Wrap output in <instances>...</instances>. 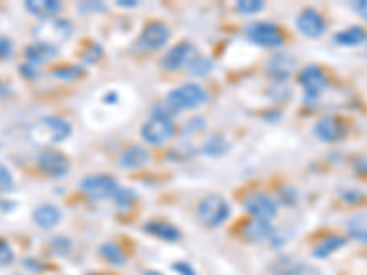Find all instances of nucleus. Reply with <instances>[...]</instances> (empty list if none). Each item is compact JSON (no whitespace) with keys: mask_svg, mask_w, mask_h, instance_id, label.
<instances>
[{"mask_svg":"<svg viewBox=\"0 0 367 275\" xmlns=\"http://www.w3.org/2000/svg\"><path fill=\"white\" fill-rule=\"evenodd\" d=\"M72 136V125L65 117L46 116L41 117L28 128V138L35 145H41L44 149H50L57 143H63Z\"/></svg>","mask_w":367,"mask_h":275,"instance_id":"f257e3e1","label":"nucleus"},{"mask_svg":"<svg viewBox=\"0 0 367 275\" xmlns=\"http://www.w3.org/2000/svg\"><path fill=\"white\" fill-rule=\"evenodd\" d=\"M208 101V92L199 83H184L165 96V107L169 112H186L202 107Z\"/></svg>","mask_w":367,"mask_h":275,"instance_id":"f03ea898","label":"nucleus"},{"mask_svg":"<svg viewBox=\"0 0 367 275\" xmlns=\"http://www.w3.org/2000/svg\"><path fill=\"white\" fill-rule=\"evenodd\" d=\"M174 122L171 119V112L168 110V107H158L153 112V117L143 123L142 127V138L143 142L149 145H163L168 143L171 138L174 136Z\"/></svg>","mask_w":367,"mask_h":275,"instance_id":"7ed1b4c3","label":"nucleus"},{"mask_svg":"<svg viewBox=\"0 0 367 275\" xmlns=\"http://www.w3.org/2000/svg\"><path fill=\"white\" fill-rule=\"evenodd\" d=\"M231 206L228 200L220 194H206L204 199L197 204V217L208 228H219L229 219Z\"/></svg>","mask_w":367,"mask_h":275,"instance_id":"20e7f679","label":"nucleus"},{"mask_svg":"<svg viewBox=\"0 0 367 275\" xmlns=\"http://www.w3.org/2000/svg\"><path fill=\"white\" fill-rule=\"evenodd\" d=\"M245 33L248 37V41L261 46V48H279L285 42L283 31L274 22H252V24L246 26Z\"/></svg>","mask_w":367,"mask_h":275,"instance_id":"39448f33","label":"nucleus"},{"mask_svg":"<svg viewBox=\"0 0 367 275\" xmlns=\"http://www.w3.org/2000/svg\"><path fill=\"white\" fill-rule=\"evenodd\" d=\"M79 189L87 194L88 199L107 200L114 199V194L117 193L120 185H117L116 178H113L111 174H92V176L81 180Z\"/></svg>","mask_w":367,"mask_h":275,"instance_id":"423d86ee","label":"nucleus"},{"mask_svg":"<svg viewBox=\"0 0 367 275\" xmlns=\"http://www.w3.org/2000/svg\"><path fill=\"white\" fill-rule=\"evenodd\" d=\"M245 211L252 219L257 220H274L279 213V204L266 193H250L243 202Z\"/></svg>","mask_w":367,"mask_h":275,"instance_id":"0eeeda50","label":"nucleus"},{"mask_svg":"<svg viewBox=\"0 0 367 275\" xmlns=\"http://www.w3.org/2000/svg\"><path fill=\"white\" fill-rule=\"evenodd\" d=\"M300 85L303 88L305 99L311 101V99H318L325 92V88L329 87V77H327V74L321 67L309 65V67L301 70Z\"/></svg>","mask_w":367,"mask_h":275,"instance_id":"6e6552de","label":"nucleus"},{"mask_svg":"<svg viewBox=\"0 0 367 275\" xmlns=\"http://www.w3.org/2000/svg\"><path fill=\"white\" fill-rule=\"evenodd\" d=\"M171 39V30L163 22L153 21L143 26L142 33L138 37V48L143 51H156L162 46H165Z\"/></svg>","mask_w":367,"mask_h":275,"instance_id":"1a4fd4ad","label":"nucleus"},{"mask_svg":"<svg viewBox=\"0 0 367 275\" xmlns=\"http://www.w3.org/2000/svg\"><path fill=\"white\" fill-rule=\"evenodd\" d=\"M72 24L68 21H63V19H50V21H44L39 28L35 30L37 42H44V44L57 46L61 42L68 41L72 35ZM59 48V46H57Z\"/></svg>","mask_w":367,"mask_h":275,"instance_id":"9d476101","label":"nucleus"},{"mask_svg":"<svg viewBox=\"0 0 367 275\" xmlns=\"http://www.w3.org/2000/svg\"><path fill=\"white\" fill-rule=\"evenodd\" d=\"M243 235H245L246 240H250L252 244H281L277 229L268 220H248L243 228Z\"/></svg>","mask_w":367,"mask_h":275,"instance_id":"9b49d317","label":"nucleus"},{"mask_svg":"<svg viewBox=\"0 0 367 275\" xmlns=\"http://www.w3.org/2000/svg\"><path fill=\"white\" fill-rule=\"evenodd\" d=\"M37 165L42 173L50 178H61L70 171V162L63 153L56 149H44L41 154L37 156Z\"/></svg>","mask_w":367,"mask_h":275,"instance_id":"f8f14e48","label":"nucleus"},{"mask_svg":"<svg viewBox=\"0 0 367 275\" xmlns=\"http://www.w3.org/2000/svg\"><path fill=\"white\" fill-rule=\"evenodd\" d=\"M296 28L301 35H305L307 39H320V37L325 35L327 21L318 10L307 8L297 15Z\"/></svg>","mask_w":367,"mask_h":275,"instance_id":"ddd939ff","label":"nucleus"},{"mask_svg":"<svg viewBox=\"0 0 367 275\" xmlns=\"http://www.w3.org/2000/svg\"><path fill=\"white\" fill-rule=\"evenodd\" d=\"M314 136L325 143L343 142L347 138V125L336 116H323L314 125Z\"/></svg>","mask_w":367,"mask_h":275,"instance_id":"4468645a","label":"nucleus"},{"mask_svg":"<svg viewBox=\"0 0 367 275\" xmlns=\"http://www.w3.org/2000/svg\"><path fill=\"white\" fill-rule=\"evenodd\" d=\"M195 56H197V50L191 42H179L162 57V68L168 72L180 70V68L188 67Z\"/></svg>","mask_w":367,"mask_h":275,"instance_id":"2eb2a0df","label":"nucleus"},{"mask_svg":"<svg viewBox=\"0 0 367 275\" xmlns=\"http://www.w3.org/2000/svg\"><path fill=\"white\" fill-rule=\"evenodd\" d=\"M59 56V48L51 44H44V42H33L24 50L26 62H30L33 67H41L46 62L54 61Z\"/></svg>","mask_w":367,"mask_h":275,"instance_id":"dca6fc26","label":"nucleus"},{"mask_svg":"<svg viewBox=\"0 0 367 275\" xmlns=\"http://www.w3.org/2000/svg\"><path fill=\"white\" fill-rule=\"evenodd\" d=\"M149 158H151V154H149L147 149L142 147V145H131L117 156V163L122 169L133 171V169L143 167L149 162Z\"/></svg>","mask_w":367,"mask_h":275,"instance_id":"f3484780","label":"nucleus"},{"mask_svg":"<svg viewBox=\"0 0 367 275\" xmlns=\"http://www.w3.org/2000/svg\"><path fill=\"white\" fill-rule=\"evenodd\" d=\"M143 229L151 237H156V239L165 240V242H179L182 239L180 229L177 226L165 222V220H149V222H145Z\"/></svg>","mask_w":367,"mask_h":275,"instance_id":"a211bd4d","label":"nucleus"},{"mask_svg":"<svg viewBox=\"0 0 367 275\" xmlns=\"http://www.w3.org/2000/svg\"><path fill=\"white\" fill-rule=\"evenodd\" d=\"M31 219L41 229H54L63 219L61 209L54 204H42L33 209Z\"/></svg>","mask_w":367,"mask_h":275,"instance_id":"6ab92c4d","label":"nucleus"},{"mask_svg":"<svg viewBox=\"0 0 367 275\" xmlns=\"http://www.w3.org/2000/svg\"><path fill=\"white\" fill-rule=\"evenodd\" d=\"M24 8L31 15L39 17L42 21H50V19H56L57 13L63 10V4L57 0H28Z\"/></svg>","mask_w":367,"mask_h":275,"instance_id":"aec40b11","label":"nucleus"},{"mask_svg":"<svg viewBox=\"0 0 367 275\" xmlns=\"http://www.w3.org/2000/svg\"><path fill=\"white\" fill-rule=\"evenodd\" d=\"M334 42L338 46H343V48H357V46H362L367 42V30L362 26H351V28H345V30L338 31L334 35Z\"/></svg>","mask_w":367,"mask_h":275,"instance_id":"412c9836","label":"nucleus"},{"mask_svg":"<svg viewBox=\"0 0 367 275\" xmlns=\"http://www.w3.org/2000/svg\"><path fill=\"white\" fill-rule=\"evenodd\" d=\"M294 61L288 59L286 56H275L272 59H268V65H266V70L270 74V77L277 79V81H286L291 77L292 70H294Z\"/></svg>","mask_w":367,"mask_h":275,"instance_id":"4be33fe9","label":"nucleus"},{"mask_svg":"<svg viewBox=\"0 0 367 275\" xmlns=\"http://www.w3.org/2000/svg\"><path fill=\"white\" fill-rule=\"evenodd\" d=\"M347 246L345 237H340V235H329L325 239L321 240L320 244L314 246L312 250V257L314 259H327L329 255L336 253L338 250H342Z\"/></svg>","mask_w":367,"mask_h":275,"instance_id":"5701e85b","label":"nucleus"},{"mask_svg":"<svg viewBox=\"0 0 367 275\" xmlns=\"http://www.w3.org/2000/svg\"><path fill=\"white\" fill-rule=\"evenodd\" d=\"M347 235L360 244H367V211L357 213L347 220Z\"/></svg>","mask_w":367,"mask_h":275,"instance_id":"b1692460","label":"nucleus"},{"mask_svg":"<svg viewBox=\"0 0 367 275\" xmlns=\"http://www.w3.org/2000/svg\"><path fill=\"white\" fill-rule=\"evenodd\" d=\"M303 270H305V265L294 257H281L272 265L274 275H300Z\"/></svg>","mask_w":367,"mask_h":275,"instance_id":"393cba45","label":"nucleus"},{"mask_svg":"<svg viewBox=\"0 0 367 275\" xmlns=\"http://www.w3.org/2000/svg\"><path fill=\"white\" fill-rule=\"evenodd\" d=\"M99 255L107 260L108 265H114V266H122L123 262L127 260L125 251H123L116 242H105V244L99 246Z\"/></svg>","mask_w":367,"mask_h":275,"instance_id":"a878e982","label":"nucleus"},{"mask_svg":"<svg viewBox=\"0 0 367 275\" xmlns=\"http://www.w3.org/2000/svg\"><path fill=\"white\" fill-rule=\"evenodd\" d=\"M228 151V143L225 142V138L219 136V134H215L204 143V147H202V153L204 154H213V156H219V154H225Z\"/></svg>","mask_w":367,"mask_h":275,"instance_id":"bb28decb","label":"nucleus"},{"mask_svg":"<svg viewBox=\"0 0 367 275\" xmlns=\"http://www.w3.org/2000/svg\"><path fill=\"white\" fill-rule=\"evenodd\" d=\"M235 10L243 15H257L259 11L265 10V2H261V0H239L235 4Z\"/></svg>","mask_w":367,"mask_h":275,"instance_id":"cd10ccee","label":"nucleus"},{"mask_svg":"<svg viewBox=\"0 0 367 275\" xmlns=\"http://www.w3.org/2000/svg\"><path fill=\"white\" fill-rule=\"evenodd\" d=\"M188 68L193 74H197V76H208V72L213 68V65H211V61H209L208 57H202V56H197L193 57V61L189 62Z\"/></svg>","mask_w":367,"mask_h":275,"instance_id":"c85d7f7f","label":"nucleus"},{"mask_svg":"<svg viewBox=\"0 0 367 275\" xmlns=\"http://www.w3.org/2000/svg\"><path fill=\"white\" fill-rule=\"evenodd\" d=\"M15 188V178L4 163H0V194H8Z\"/></svg>","mask_w":367,"mask_h":275,"instance_id":"c756f323","label":"nucleus"},{"mask_svg":"<svg viewBox=\"0 0 367 275\" xmlns=\"http://www.w3.org/2000/svg\"><path fill=\"white\" fill-rule=\"evenodd\" d=\"M51 74H54L56 79H61V81H74V79H77V77L81 76L83 70L79 67H72V65H68V67L56 68Z\"/></svg>","mask_w":367,"mask_h":275,"instance_id":"7c9ffc66","label":"nucleus"},{"mask_svg":"<svg viewBox=\"0 0 367 275\" xmlns=\"http://www.w3.org/2000/svg\"><path fill=\"white\" fill-rule=\"evenodd\" d=\"M114 200H116V204L120 208L125 209L136 200V193H134L133 189H117V193L114 194Z\"/></svg>","mask_w":367,"mask_h":275,"instance_id":"2f4dec72","label":"nucleus"},{"mask_svg":"<svg viewBox=\"0 0 367 275\" xmlns=\"http://www.w3.org/2000/svg\"><path fill=\"white\" fill-rule=\"evenodd\" d=\"M15 260V251L10 246V242L4 239H0V266H10Z\"/></svg>","mask_w":367,"mask_h":275,"instance_id":"473e14b6","label":"nucleus"},{"mask_svg":"<svg viewBox=\"0 0 367 275\" xmlns=\"http://www.w3.org/2000/svg\"><path fill=\"white\" fill-rule=\"evenodd\" d=\"M72 248V242L67 239V237H63V235H57L56 239L51 240V250L56 251L59 255H68Z\"/></svg>","mask_w":367,"mask_h":275,"instance_id":"72a5a7b5","label":"nucleus"},{"mask_svg":"<svg viewBox=\"0 0 367 275\" xmlns=\"http://www.w3.org/2000/svg\"><path fill=\"white\" fill-rule=\"evenodd\" d=\"M342 199L347 204H362L366 200V194H364L362 189H345L342 193Z\"/></svg>","mask_w":367,"mask_h":275,"instance_id":"f704fd0d","label":"nucleus"},{"mask_svg":"<svg viewBox=\"0 0 367 275\" xmlns=\"http://www.w3.org/2000/svg\"><path fill=\"white\" fill-rule=\"evenodd\" d=\"M103 56V50L99 44H90L87 48V51L83 53V61L87 62V65H94L97 62V59Z\"/></svg>","mask_w":367,"mask_h":275,"instance_id":"c9c22d12","label":"nucleus"},{"mask_svg":"<svg viewBox=\"0 0 367 275\" xmlns=\"http://www.w3.org/2000/svg\"><path fill=\"white\" fill-rule=\"evenodd\" d=\"M13 53V42L8 37L0 35V59H6Z\"/></svg>","mask_w":367,"mask_h":275,"instance_id":"e433bc0d","label":"nucleus"},{"mask_svg":"<svg viewBox=\"0 0 367 275\" xmlns=\"http://www.w3.org/2000/svg\"><path fill=\"white\" fill-rule=\"evenodd\" d=\"M173 270L179 275H197L195 268L189 262H174Z\"/></svg>","mask_w":367,"mask_h":275,"instance_id":"4c0bfd02","label":"nucleus"},{"mask_svg":"<svg viewBox=\"0 0 367 275\" xmlns=\"http://www.w3.org/2000/svg\"><path fill=\"white\" fill-rule=\"evenodd\" d=\"M19 70H21L22 76H26L28 79H35V77H39V68L33 67V65H30V62H24V65H21V67H19Z\"/></svg>","mask_w":367,"mask_h":275,"instance_id":"58836bf2","label":"nucleus"},{"mask_svg":"<svg viewBox=\"0 0 367 275\" xmlns=\"http://www.w3.org/2000/svg\"><path fill=\"white\" fill-rule=\"evenodd\" d=\"M354 11H357L358 15L362 17L364 21H367V0H360V2H354L352 4Z\"/></svg>","mask_w":367,"mask_h":275,"instance_id":"ea45409f","label":"nucleus"},{"mask_svg":"<svg viewBox=\"0 0 367 275\" xmlns=\"http://www.w3.org/2000/svg\"><path fill=\"white\" fill-rule=\"evenodd\" d=\"M24 265L30 272H42L44 270V268H42V262H39V260H35V259H26Z\"/></svg>","mask_w":367,"mask_h":275,"instance_id":"a19ab883","label":"nucleus"},{"mask_svg":"<svg viewBox=\"0 0 367 275\" xmlns=\"http://www.w3.org/2000/svg\"><path fill=\"white\" fill-rule=\"evenodd\" d=\"M354 169H357V173L367 174V160H358V162L354 163Z\"/></svg>","mask_w":367,"mask_h":275,"instance_id":"79ce46f5","label":"nucleus"},{"mask_svg":"<svg viewBox=\"0 0 367 275\" xmlns=\"http://www.w3.org/2000/svg\"><path fill=\"white\" fill-rule=\"evenodd\" d=\"M120 8H138V0H117Z\"/></svg>","mask_w":367,"mask_h":275,"instance_id":"37998d69","label":"nucleus"},{"mask_svg":"<svg viewBox=\"0 0 367 275\" xmlns=\"http://www.w3.org/2000/svg\"><path fill=\"white\" fill-rule=\"evenodd\" d=\"M11 94V88L10 85H6V83L0 81V97H6V96H10Z\"/></svg>","mask_w":367,"mask_h":275,"instance_id":"c03bdc74","label":"nucleus"},{"mask_svg":"<svg viewBox=\"0 0 367 275\" xmlns=\"http://www.w3.org/2000/svg\"><path fill=\"white\" fill-rule=\"evenodd\" d=\"M143 275H163L162 272H156V270H147V272H143Z\"/></svg>","mask_w":367,"mask_h":275,"instance_id":"a18cd8bd","label":"nucleus"},{"mask_svg":"<svg viewBox=\"0 0 367 275\" xmlns=\"http://www.w3.org/2000/svg\"><path fill=\"white\" fill-rule=\"evenodd\" d=\"M88 275H107V274H99V272H97V274H88Z\"/></svg>","mask_w":367,"mask_h":275,"instance_id":"49530a36","label":"nucleus"}]
</instances>
